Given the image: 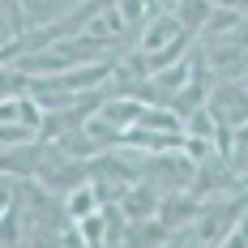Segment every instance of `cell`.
I'll use <instances>...</instances> for the list:
<instances>
[{
  "instance_id": "cell-1",
  "label": "cell",
  "mask_w": 248,
  "mask_h": 248,
  "mask_svg": "<svg viewBox=\"0 0 248 248\" xmlns=\"http://www.w3.org/2000/svg\"><path fill=\"white\" fill-rule=\"evenodd\" d=\"M210 111L218 116V120H227V124H235V128H244V120H248V90H218L214 99H210Z\"/></svg>"
},
{
  "instance_id": "cell-2",
  "label": "cell",
  "mask_w": 248,
  "mask_h": 248,
  "mask_svg": "<svg viewBox=\"0 0 248 248\" xmlns=\"http://www.w3.org/2000/svg\"><path fill=\"white\" fill-rule=\"evenodd\" d=\"M141 111H146V99H111V103H103V120H111L120 133L141 120Z\"/></svg>"
},
{
  "instance_id": "cell-3",
  "label": "cell",
  "mask_w": 248,
  "mask_h": 248,
  "mask_svg": "<svg viewBox=\"0 0 248 248\" xmlns=\"http://www.w3.org/2000/svg\"><path fill=\"white\" fill-rule=\"evenodd\" d=\"M175 22H180V17H158V22H154V26L146 30V43H141V51L150 56L154 47L163 51L167 43H175V39H180V26H175Z\"/></svg>"
},
{
  "instance_id": "cell-4",
  "label": "cell",
  "mask_w": 248,
  "mask_h": 248,
  "mask_svg": "<svg viewBox=\"0 0 248 248\" xmlns=\"http://www.w3.org/2000/svg\"><path fill=\"white\" fill-rule=\"evenodd\" d=\"M137 124H141V128H154V133H180V128H184L171 107H146Z\"/></svg>"
},
{
  "instance_id": "cell-5",
  "label": "cell",
  "mask_w": 248,
  "mask_h": 248,
  "mask_svg": "<svg viewBox=\"0 0 248 248\" xmlns=\"http://www.w3.org/2000/svg\"><path fill=\"white\" fill-rule=\"evenodd\" d=\"M111 73V64H107V60H103V64H90V69H77V73H69V77H60V86H64V90H81V86H99L103 77Z\"/></svg>"
},
{
  "instance_id": "cell-6",
  "label": "cell",
  "mask_w": 248,
  "mask_h": 248,
  "mask_svg": "<svg viewBox=\"0 0 248 248\" xmlns=\"http://www.w3.org/2000/svg\"><path fill=\"white\" fill-rule=\"evenodd\" d=\"M188 77H193V60H180L158 69V90H188Z\"/></svg>"
},
{
  "instance_id": "cell-7",
  "label": "cell",
  "mask_w": 248,
  "mask_h": 248,
  "mask_svg": "<svg viewBox=\"0 0 248 248\" xmlns=\"http://www.w3.org/2000/svg\"><path fill=\"white\" fill-rule=\"evenodd\" d=\"M154 205H158V201H154L150 188H133V193H124V201H120V210L128 214V218H146Z\"/></svg>"
},
{
  "instance_id": "cell-8",
  "label": "cell",
  "mask_w": 248,
  "mask_h": 248,
  "mask_svg": "<svg viewBox=\"0 0 248 248\" xmlns=\"http://www.w3.org/2000/svg\"><path fill=\"white\" fill-rule=\"evenodd\" d=\"M99 205H103L99 188H73V193H69V214H73V218H86V214H94Z\"/></svg>"
},
{
  "instance_id": "cell-9",
  "label": "cell",
  "mask_w": 248,
  "mask_h": 248,
  "mask_svg": "<svg viewBox=\"0 0 248 248\" xmlns=\"http://www.w3.org/2000/svg\"><path fill=\"white\" fill-rule=\"evenodd\" d=\"M210 13H214L210 0H184V4H180V22H184V26H205V22H210Z\"/></svg>"
},
{
  "instance_id": "cell-10",
  "label": "cell",
  "mask_w": 248,
  "mask_h": 248,
  "mask_svg": "<svg viewBox=\"0 0 248 248\" xmlns=\"http://www.w3.org/2000/svg\"><path fill=\"white\" fill-rule=\"evenodd\" d=\"M77 227H81V240H90V244H103V240H107V231H103V218H99V214L77 218Z\"/></svg>"
},
{
  "instance_id": "cell-11",
  "label": "cell",
  "mask_w": 248,
  "mask_h": 248,
  "mask_svg": "<svg viewBox=\"0 0 248 248\" xmlns=\"http://www.w3.org/2000/svg\"><path fill=\"white\" fill-rule=\"evenodd\" d=\"M150 9V0H120V13H124V22H137L141 13Z\"/></svg>"
},
{
  "instance_id": "cell-12",
  "label": "cell",
  "mask_w": 248,
  "mask_h": 248,
  "mask_svg": "<svg viewBox=\"0 0 248 248\" xmlns=\"http://www.w3.org/2000/svg\"><path fill=\"white\" fill-rule=\"evenodd\" d=\"M4 210H13V188H9V184H0V214H4Z\"/></svg>"
}]
</instances>
